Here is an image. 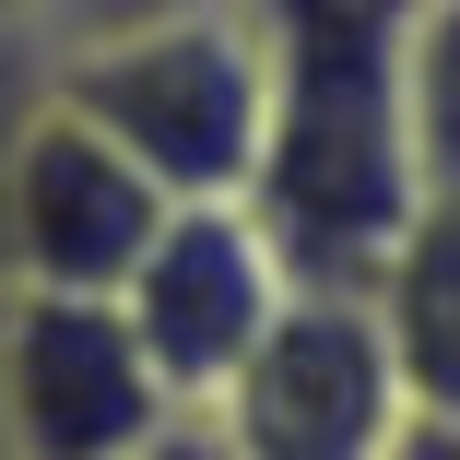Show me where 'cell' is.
I'll list each match as a JSON object with an SVG mask.
<instances>
[{"mask_svg":"<svg viewBox=\"0 0 460 460\" xmlns=\"http://www.w3.org/2000/svg\"><path fill=\"white\" fill-rule=\"evenodd\" d=\"M165 13H236V0H48V48L107 36V24H165Z\"/></svg>","mask_w":460,"mask_h":460,"instance_id":"cell-10","label":"cell"},{"mask_svg":"<svg viewBox=\"0 0 460 460\" xmlns=\"http://www.w3.org/2000/svg\"><path fill=\"white\" fill-rule=\"evenodd\" d=\"M0 460H13V448H0Z\"/></svg>","mask_w":460,"mask_h":460,"instance_id":"cell-14","label":"cell"},{"mask_svg":"<svg viewBox=\"0 0 460 460\" xmlns=\"http://www.w3.org/2000/svg\"><path fill=\"white\" fill-rule=\"evenodd\" d=\"M402 142H413V201L460 213V0H413L402 24Z\"/></svg>","mask_w":460,"mask_h":460,"instance_id":"cell-8","label":"cell"},{"mask_svg":"<svg viewBox=\"0 0 460 460\" xmlns=\"http://www.w3.org/2000/svg\"><path fill=\"white\" fill-rule=\"evenodd\" d=\"M366 296H378V331L402 354L413 425H460V213H413Z\"/></svg>","mask_w":460,"mask_h":460,"instance_id":"cell-7","label":"cell"},{"mask_svg":"<svg viewBox=\"0 0 460 460\" xmlns=\"http://www.w3.org/2000/svg\"><path fill=\"white\" fill-rule=\"evenodd\" d=\"M48 107V36H0V201H13V154Z\"/></svg>","mask_w":460,"mask_h":460,"instance_id":"cell-9","label":"cell"},{"mask_svg":"<svg viewBox=\"0 0 460 460\" xmlns=\"http://www.w3.org/2000/svg\"><path fill=\"white\" fill-rule=\"evenodd\" d=\"M284 296H296V271H284V248L248 225V201H177L154 225L142 271L119 284V319L154 354L165 402L177 413H213V390L260 354V331L284 319Z\"/></svg>","mask_w":460,"mask_h":460,"instance_id":"cell-5","label":"cell"},{"mask_svg":"<svg viewBox=\"0 0 460 460\" xmlns=\"http://www.w3.org/2000/svg\"><path fill=\"white\" fill-rule=\"evenodd\" d=\"M260 13V177L248 225L284 248L296 284H378L413 201V142H402V24L413 0H248Z\"/></svg>","mask_w":460,"mask_h":460,"instance_id":"cell-1","label":"cell"},{"mask_svg":"<svg viewBox=\"0 0 460 460\" xmlns=\"http://www.w3.org/2000/svg\"><path fill=\"white\" fill-rule=\"evenodd\" d=\"M0 36H48V0H0Z\"/></svg>","mask_w":460,"mask_h":460,"instance_id":"cell-13","label":"cell"},{"mask_svg":"<svg viewBox=\"0 0 460 460\" xmlns=\"http://www.w3.org/2000/svg\"><path fill=\"white\" fill-rule=\"evenodd\" d=\"M390 460H460V425H413V437H402Z\"/></svg>","mask_w":460,"mask_h":460,"instance_id":"cell-12","label":"cell"},{"mask_svg":"<svg viewBox=\"0 0 460 460\" xmlns=\"http://www.w3.org/2000/svg\"><path fill=\"white\" fill-rule=\"evenodd\" d=\"M165 425L190 413L165 402L119 296H0V448L13 460H130Z\"/></svg>","mask_w":460,"mask_h":460,"instance_id":"cell-4","label":"cell"},{"mask_svg":"<svg viewBox=\"0 0 460 460\" xmlns=\"http://www.w3.org/2000/svg\"><path fill=\"white\" fill-rule=\"evenodd\" d=\"M130 460H236V448H225V437L190 413V425H165V437H154V448H130Z\"/></svg>","mask_w":460,"mask_h":460,"instance_id":"cell-11","label":"cell"},{"mask_svg":"<svg viewBox=\"0 0 460 460\" xmlns=\"http://www.w3.org/2000/svg\"><path fill=\"white\" fill-rule=\"evenodd\" d=\"M48 95L107 130L165 201H248L260 177V119H271V71H260V13H165V24H107V36H59L48 48Z\"/></svg>","mask_w":460,"mask_h":460,"instance_id":"cell-2","label":"cell"},{"mask_svg":"<svg viewBox=\"0 0 460 460\" xmlns=\"http://www.w3.org/2000/svg\"><path fill=\"white\" fill-rule=\"evenodd\" d=\"M201 425L236 460H390L413 437V390H402V354L378 331V296L296 284L284 319H271L260 354L213 390Z\"/></svg>","mask_w":460,"mask_h":460,"instance_id":"cell-3","label":"cell"},{"mask_svg":"<svg viewBox=\"0 0 460 460\" xmlns=\"http://www.w3.org/2000/svg\"><path fill=\"white\" fill-rule=\"evenodd\" d=\"M165 213L177 201L154 177L48 95L13 154V201H0V296H119Z\"/></svg>","mask_w":460,"mask_h":460,"instance_id":"cell-6","label":"cell"}]
</instances>
